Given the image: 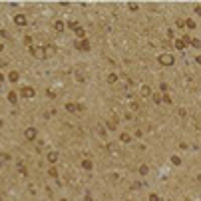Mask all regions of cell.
Here are the masks:
<instances>
[{
    "label": "cell",
    "mask_w": 201,
    "mask_h": 201,
    "mask_svg": "<svg viewBox=\"0 0 201 201\" xmlns=\"http://www.w3.org/2000/svg\"><path fill=\"white\" fill-rule=\"evenodd\" d=\"M84 167H86V169H92V161L86 159V161H84Z\"/></svg>",
    "instance_id": "11"
},
{
    "label": "cell",
    "mask_w": 201,
    "mask_h": 201,
    "mask_svg": "<svg viewBox=\"0 0 201 201\" xmlns=\"http://www.w3.org/2000/svg\"><path fill=\"white\" fill-rule=\"evenodd\" d=\"M139 173H141V175H145V173H147V167H145V165H141V167H139Z\"/></svg>",
    "instance_id": "17"
},
{
    "label": "cell",
    "mask_w": 201,
    "mask_h": 201,
    "mask_svg": "<svg viewBox=\"0 0 201 201\" xmlns=\"http://www.w3.org/2000/svg\"><path fill=\"white\" fill-rule=\"evenodd\" d=\"M116 78H118V76H116V74H110V76H108V82H110V84H112V82H116Z\"/></svg>",
    "instance_id": "12"
},
{
    "label": "cell",
    "mask_w": 201,
    "mask_h": 201,
    "mask_svg": "<svg viewBox=\"0 0 201 201\" xmlns=\"http://www.w3.org/2000/svg\"><path fill=\"white\" fill-rule=\"evenodd\" d=\"M185 24H187V28H195V22L193 20H185Z\"/></svg>",
    "instance_id": "9"
},
{
    "label": "cell",
    "mask_w": 201,
    "mask_h": 201,
    "mask_svg": "<svg viewBox=\"0 0 201 201\" xmlns=\"http://www.w3.org/2000/svg\"><path fill=\"white\" fill-rule=\"evenodd\" d=\"M8 78H10L12 82H16V80H18V74H16V72H10V76H8Z\"/></svg>",
    "instance_id": "8"
},
{
    "label": "cell",
    "mask_w": 201,
    "mask_h": 201,
    "mask_svg": "<svg viewBox=\"0 0 201 201\" xmlns=\"http://www.w3.org/2000/svg\"><path fill=\"white\" fill-rule=\"evenodd\" d=\"M16 24H26V18L24 16H16Z\"/></svg>",
    "instance_id": "6"
},
{
    "label": "cell",
    "mask_w": 201,
    "mask_h": 201,
    "mask_svg": "<svg viewBox=\"0 0 201 201\" xmlns=\"http://www.w3.org/2000/svg\"><path fill=\"white\" fill-rule=\"evenodd\" d=\"M171 161H173V163H175V165H179V163H181V159H179V157H177V155H173V157H171Z\"/></svg>",
    "instance_id": "13"
},
{
    "label": "cell",
    "mask_w": 201,
    "mask_h": 201,
    "mask_svg": "<svg viewBox=\"0 0 201 201\" xmlns=\"http://www.w3.org/2000/svg\"><path fill=\"white\" fill-rule=\"evenodd\" d=\"M62 201H66V199H62Z\"/></svg>",
    "instance_id": "21"
},
{
    "label": "cell",
    "mask_w": 201,
    "mask_h": 201,
    "mask_svg": "<svg viewBox=\"0 0 201 201\" xmlns=\"http://www.w3.org/2000/svg\"><path fill=\"white\" fill-rule=\"evenodd\" d=\"M175 48H177V50H183V48H185V42H183V40H177V42H175Z\"/></svg>",
    "instance_id": "5"
},
{
    "label": "cell",
    "mask_w": 201,
    "mask_h": 201,
    "mask_svg": "<svg viewBox=\"0 0 201 201\" xmlns=\"http://www.w3.org/2000/svg\"><path fill=\"white\" fill-rule=\"evenodd\" d=\"M26 137H28V139H34V137H36V129H34V127L26 129Z\"/></svg>",
    "instance_id": "3"
},
{
    "label": "cell",
    "mask_w": 201,
    "mask_h": 201,
    "mask_svg": "<svg viewBox=\"0 0 201 201\" xmlns=\"http://www.w3.org/2000/svg\"><path fill=\"white\" fill-rule=\"evenodd\" d=\"M121 141H125V143H127V141H129V135H127V133H121Z\"/></svg>",
    "instance_id": "16"
},
{
    "label": "cell",
    "mask_w": 201,
    "mask_h": 201,
    "mask_svg": "<svg viewBox=\"0 0 201 201\" xmlns=\"http://www.w3.org/2000/svg\"><path fill=\"white\" fill-rule=\"evenodd\" d=\"M48 159L52 161V163H56V161H58V153H56V151H50V153H48Z\"/></svg>",
    "instance_id": "4"
},
{
    "label": "cell",
    "mask_w": 201,
    "mask_h": 201,
    "mask_svg": "<svg viewBox=\"0 0 201 201\" xmlns=\"http://www.w3.org/2000/svg\"><path fill=\"white\" fill-rule=\"evenodd\" d=\"M191 44H193V46H195V48H201V42L197 40V38H193V40H191Z\"/></svg>",
    "instance_id": "10"
},
{
    "label": "cell",
    "mask_w": 201,
    "mask_h": 201,
    "mask_svg": "<svg viewBox=\"0 0 201 201\" xmlns=\"http://www.w3.org/2000/svg\"><path fill=\"white\" fill-rule=\"evenodd\" d=\"M157 60H159L161 66H171L173 64V56H169V54H161Z\"/></svg>",
    "instance_id": "1"
},
{
    "label": "cell",
    "mask_w": 201,
    "mask_h": 201,
    "mask_svg": "<svg viewBox=\"0 0 201 201\" xmlns=\"http://www.w3.org/2000/svg\"><path fill=\"white\" fill-rule=\"evenodd\" d=\"M195 12H197V14H201V6H195Z\"/></svg>",
    "instance_id": "19"
},
{
    "label": "cell",
    "mask_w": 201,
    "mask_h": 201,
    "mask_svg": "<svg viewBox=\"0 0 201 201\" xmlns=\"http://www.w3.org/2000/svg\"><path fill=\"white\" fill-rule=\"evenodd\" d=\"M195 62H197V64L201 66V56H197V60H195Z\"/></svg>",
    "instance_id": "20"
},
{
    "label": "cell",
    "mask_w": 201,
    "mask_h": 201,
    "mask_svg": "<svg viewBox=\"0 0 201 201\" xmlns=\"http://www.w3.org/2000/svg\"><path fill=\"white\" fill-rule=\"evenodd\" d=\"M141 96H149V88H147V86L141 88Z\"/></svg>",
    "instance_id": "7"
},
{
    "label": "cell",
    "mask_w": 201,
    "mask_h": 201,
    "mask_svg": "<svg viewBox=\"0 0 201 201\" xmlns=\"http://www.w3.org/2000/svg\"><path fill=\"white\" fill-rule=\"evenodd\" d=\"M149 201H161L157 195H149Z\"/></svg>",
    "instance_id": "18"
},
{
    "label": "cell",
    "mask_w": 201,
    "mask_h": 201,
    "mask_svg": "<svg viewBox=\"0 0 201 201\" xmlns=\"http://www.w3.org/2000/svg\"><path fill=\"white\" fill-rule=\"evenodd\" d=\"M66 108H68V112H76V106H74V104H68Z\"/></svg>",
    "instance_id": "15"
},
{
    "label": "cell",
    "mask_w": 201,
    "mask_h": 201,
    "mask_svg": "<svg viewBox=\"0 0 201 201\" xmlns=\"http://www.w3.org/2000/svg\"><path fill=\"white\" fill-rule=\"evenodd\" d=\"M22 96H24V98H32V96H34V90H32V88H22Z\"/></svg>",
    "instance_id": "2"
},
{
    "label": "cell",
    "mask_w": 201,
    "mask_h": 201,
    "mask_svg": "<svg viewBox=\"0 0 201 201\" xmlns=\"http://www.w3.org/2000/svg\"><path fill=\"white\" fill-rule=\"evenodd\" d=\"M54 28H56V30H62V28H64V24H62V22H56V24H54Z\"/></svg>",
    "instance_id": "14"
}]
</instances>
